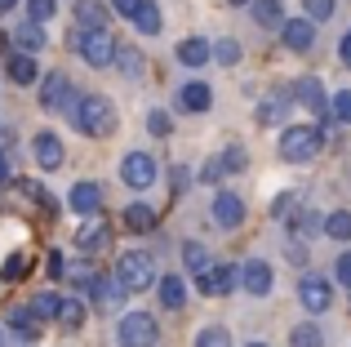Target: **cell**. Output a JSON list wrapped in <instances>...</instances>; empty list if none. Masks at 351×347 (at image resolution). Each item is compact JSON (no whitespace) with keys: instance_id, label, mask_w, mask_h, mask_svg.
I'll use <instances>...</instances> for the list:
<instances>
[{"instance_id":"obj_13","label":"cell","mask_w":351,"mask_h":347,"mask_svg":"<svg viewBox=\"0 0 351 347\" xmlns=\"http://www.w3.org/2000/svg\"><path fill=\"white\" fill-rule=\"evenodd\" d=\"M214 223L218 227H240L245 223V200L232 196V191H218L214 196Z\"/></svg>"},{"instance_id":"obj_42","label":"cell","mask_w":351,"mask_h":347,"mask_svg":"<svg viewBox=\"0 0 351 347\" xmlns=\"http://www.w3.org/2000/svg\"><path fill=\"white\" fill-rule=\"evenodd\" d=\"M334 276L343 280V285H351V254H343V259L334 263Z\"/></svg>"},{"instance_id":"obj_17","label":"cell","mask_w":351,"mask_h":347,"mask_svg":"<svg viewBox=\"0 0 351 347\" xmlns=\"http://www.w3.org/2000/svg\"><path fill=\"white\" fill-rule=\"evenodd\" d=\"M289 89H276V94H267L263 103H258V121L263 125H285V112H289Z\"/></svg>"},{"instance_id":"obj_48","label":"cell","mask_w":351,"mask_h":347,"mask_svg":"<svg viewBox=\"0 0 351 347\" xmlns=\"http://www.w3.org/2000/svg\"><path fill=\"white\" fill-rule=\"evenodd\" d=\"M18 5V0H0V14H5V9H14Z\"/></svg>"},{"instance_id":"obj_24","label":"cell","mask_w":351,"mask_h":347,"mask_svg":"<svg viewBox=\"0 0 351 347\" xmlns=\"http://www.w3.org/2000/svg\"><path fill=\"white\" fill-rule=\"evenodd\" d=\"M258 27H285V5L280 0H249Z\"/></svg>"},{"instance_id":"obj_3","label":"cell","mask_w":351,"mask_h":347,"mask_svg":"<svg viewBox=\"0 0 351 347\" xmlns=\"http://www.w3.org/2000/svg\"><path fill=\"white\" fill-rule=\"evenodd\" d=\"M320 152V130L316 125H289V130L280 134V156L289 160V165H302V160H311Z\"/></svg>"},{"instance_id":"obj_10","label":"cell","mask_w":351,"mask_h":347,"mask_svg":"<svg viewBox=\"0 0 351 347\" xmlns=\"http://www.w3.org/2000/svg\"><path fill=\"white\" fill-rule=\"evenodd\" d=\"M32 156L40 169H62V160H67V152H62L58 134H36L32 139Z\"/></svg>"},{"instance_id":"obj_20","label":"cell","mask_w":351,"mask_h":347,"mask_svg":"<svg viewBox=\"0 0 351 347\" xmlns=\"http://www.w3.org/2000/svg\"><path fill=\"white\" fill-rule=\"evenodd\" d=\"M209 58H214V45L200 40V36H191V40L178 45V62H187V67H205Z\"/></svg>"},{"instance_id":"obj_35","label":"cell","mask_w":351,"mask_h":347,"mask_svg":"<svg viewBox=\"0 0 351 347\" xmlns=\"http://www.w3.org/2000/svg\"><path fill=\"white\" fill-rule=\"evenodd\" d=\"M214 58L223 62V67H236V62H240V45L236 40H218L214 45Z\"/></svg>"},{"instance_id":"obj_40","label":"cell","mask_w":351,"mask_h":347,"mask_svg":"<svg viewBox=\"0 0 351 347\" xmlns=\"http://www.w3.org/2000/svg\"><path fill=\"white\" fill-rule=\"evenodd\" d=\"M218 160H223V169L240 174V169H245V147H227V152H223V156H218Z\"/></svg>"},{"instance_id":"obj_43","label":"cell","mask_w":351,"mask_h":347,"mask_svg":"<svg viewBox=\"0 0 351 347\" xmlns=\"http://www.w3.org/2000/svg\"><path fill=\"white\" fill-rule=\"evenodd\" d=\"M45 272H49L53 280H58V276H67V259H62V254H49V267H45Z\"/></svg>"},{"instance_id":"obj_28","label":"cell","mask_w":351,"mask_h":347,"mask_svg":"<svg viewBox=\"0 0 351 347\" xmlns=\"http://www.w3.org/2000/svg\"><path fill=\"white\" fill-rule=\"evenodd\" d=\"M125 227L129 232H152L156 227V209L152 205H129L125 209Z\"/></svg>"},{"instance_id":"obj_16","label":"cell","mask_w":351,"mask_h":347,"mask_svg":"<svg viewBox=\"0 0 351 347\" xmlns=\"http://www.w3.org/2000/svg\"><path fill=\"white\" fill-rule=\"evenodd\" d=\"M178 107L182 112H209V107H214V94H209L205 80H191V85L178 89Z\"/></svg>"},{"instance_id":"obj_37","label":"cell","mask_w":351,"mask_h":347,"mask_svg":"<svg viewBox=\"0 0 351 347\" xmlns=\"http://www.w3.org/2000/svg\"><path fill=\"white\" fill-rule=\"evenodd\" d=\"M147 130H152L156 139H169V134H173V121H169V112H152V116H147Z\"/></svg>"},{"instance_id":"obj_33","label":"cell","mask_w":351,"mask_h":347,"mask_svg":"<svg viewBox=\"0 0 351 347\" xmlns=\"http://www.w3.org/2000/svg\"><path fill=\"white\" fill-rule=\"evenodd\" d=\"M289 343L293 347H325V334H320L316 325H298V330L289 334Z\"/></svg>"},{"instance_id":"obj_41","label":"cell","mask_w":351,"mask_h":347,"mask_svg":"<svg viewBox=\"0 0 351 347\" xmlns=\"http://www.w3.org/2000/svg\"><path fill=\"white\" fill-rule=\"evenodd\" d=\"M293 205H298V200H293L289 191H285V196H280V200L271 205V214H276V218H289V214H293Z\"/></svg>"},{"instance_id":"obj_15","label":"cell","mask_w":351,"mask_h":347,"mask_svg":"<svg viewBox=\"0 0 351 347\" xmlns=\"http://www.w3.org/2000/svg\"><path fill=\"white\" fill-rule=\"evenodd\" d=\"M240 285H245L249 294H271V267H267L263 259L245 263V267H240Z\"/></svg>"},{"instance_id":"obj_8","label":"cell","mask_w":351,"mask_h":347,"mask_svg":"<svg viewBox=\"0 0 351 347\" xmlns=\"http://www.w3.org/2000/svg\"><path fill=\"white\" fill-rule=\"evenodd\" d=\"M196 280H200V294H209V298H214V294H232V289H236V280H240V272H236V267H227V263H218V267L209 263V267L200 272Z\"/></svg>"},{"instance_id":"obj_44","label":"cell","mask_w":351,"mask_h":347,"mask_svg":"<svg viewBox=\"0 0 351 347\" xmlns=\"http://www.w3.org/2000/svg\"><path fill=\"white\" fill-rule=\"evenodd\" d=\"M138 5H143V0H112V9H116L120 18H134V14H138Z\"/></svg>"},{"instance_id":"obj_31","label":"cell","mask_w":351,"mask_h":347,"mask_svg":"<svg viewBox=\"0 0 351 347\" xmlns=\"http://www.w3.org/2000/svg\"><path fill=\"white\" fill-rule=\"evenodd\" d=\"M325 236H334V241H351V209H338V214L325 218Z\"/></svg>"},{"instance_id":"obj_18","label":"cell","mask_w":351,"mask_h":347,"mask_svg":"<svg viewBox=\"0 0 351 347\" xmlns=\"http://www.w3.org/2000/svg\"><path fill=\"white\" fill-rule=\"evenodd\" d=\"M293 98H298L302 107H307L311 116H325L329 107H325V89H320V80H298L293 85Z\"/></svg>"},{"instance_id":"obj_30","label":"cell","mask_w":351,"mask_h":347,"mask_svg":"<svg viewBox=\"0 0 351 347\" xmlns=\"http://www.w3.org/2000/svg\"><path fill=\"white\" fill-rule=\"evenodd\" d=\"M27 267H32V263H27V254H9V259L0 263V280H5V285H14V280L27 276Z\"/></svg>"},{"instance_id":"obj_23","label":"cell","mask_w":351,"mask_h":347,"mask_svg":"<svg viewBox=\"0 0 351 347\" xmlns=\"http://www.w3.org/2000/svg\"><path fill=\"white\" fill-rule=\"evenodd\" d=\"M76 23H80V32H89V27H107V5H103V0H76Z\"/></svg>"},{"instance_id":"obj_14","label":"cell","mask_w":351,"mask_h":347,"mask_svg":"<svg viewBox=\"0 0 351 347\" xmlns=\"http://www.w3.org/2000/svg\"><path fill=\"white\" fill-rule=\"evenodd\" d=\"M67 205L76 209V214H98V209H103V187H98V182H76V187L67 191Z\"/></svg>"},{"instance_id":"obj_27","label":"cell","mask_w":351,"mask_h":347,"mask_svg":"<svg viewBox=\"0 0 351 347\" xmlns=\"http://www.w3.org/2000/svg\"><path fill=\"white\" fill-rule=\"evenodd\" d=\"M134 27H138V32H143V36H160V9H156L152 5V0H143V5H138V14H134Z\"/></svg>"},{"instance_id":"obj_34","label":"cell","mask_w":351,"mask_h":347,"mask_svg":"<svg viewBox=\"0 0 351 347\" xmlns=\"http://www.w3.org/2000/svg\"><path fill=\"white\" fill-rule=\"evenodd\" d=\"M196 347H232V334H227L223 325H209V330L196 334Z\"/></svg>"},{"instance_id":"obj_32","label":"cell","mask_w":351,"mask_h":347,"mask_svg":"<svg viewBox=\"0 0 351 347\" xmlns=\"http://www.w3.org/2000/svg\"><path fill=\"white\" fill-rule=\"evenodd\" d=\"M182 263H187V267H191V272L200 276V272L209 267V250H205L200 241H187V245H182Z\"/></svg>"},{"instance_id":"obj_4","label":"cell","mask_w":351,"mask_h":347,"mask_svg":"<svg viewBox=\"0 0 351 347\" xmlns=\"http://www.w3.org/2000/svg\"><path fill=\"white\" fill-rule=\"evenodd\" d=\"M76 53L89 62V67H112L116 62V40L107 27H89V32L76 36Z\"/></svg>"},{"instance_id":"obj_38","label":"cell","mask_w":351,"mask_h":347,"mask_svg":"<svg viewBox=\"0 0 351 347\" xmlns=\"http://www.w3.org/2000/svg\"><path fill=\"white\" fill-rule=\"evenodd\" d=\"M53 9H58V0H27V14H32L36 23H45V18H53Z\"/></svg>"},{"instance_id":"obj_47","label":"cell","mask_w":351,"mask_h":347,"mask_svg":"<svg viewBox=\"0 0 351 347\" xmlns=\"http://www.w3.org/2000/svg\"><path fill=\"white\" fill-rule=\"evenodd\" d=\"M5 182H9V160L0 156V187H5Z\"/></svg>"},{"instance_id":"obj_50","label":"cell","mask_w":351,"mask_h":347,"mask_svg":"<svg viewBox=\"0 0 351 347\" xmlns=\"http://www.w3.org/2000/svg\"><path fill=\"white\" fill-rule=\"evenodd\" d=\"M249 347H267V343H249Z\"/></svg>"},{"instance_id":"obj_19","label":"cell","mask_w":351,"mask_h":347,"mask_svg":"<svg viewBox=\"0 0 351 347\" xmlns=\"http://www.w3.org/2000/svg\"><path fill=\"white\" fill-rule=\"evenodd\" d=\"M14 45H18L23 53H40V49H45V23H36V18H27V23H23V27L14 32Z\"/></svg>"},{"instance_id":"obj_22","label":"cell","mask_w":351,"mask_h":347,"mask_svg":"<svg viewBox=\"0 0 351 347\" xmlns=\"http://www.w3.org/2000/svg\"><path fill=\"white\" fill-rule=\"evenodd\" d=\"M85 316H89L85 298H62V303H58V316H53V321H58L62 330H80V325H85Z\"/></svg>"},{"instance_id":"obj_21","label":"cell","mask_w":351,"mask_h":347,"mask_svg":"<svg viewBox=\"0 0 351 347\" xmlns=\"http://www.w3.org/2000/svg\"><path fill=\"white\" fill-rule=\"evenodd\" d=\"M107 241H112V227H103V223H89V227L76 232V250L80 254H98Z\"/></svg>"},{"instance_id":"obj_11","label":"cell","mask_w":351,"mask_h":347,"mask_svg":"<svg viewBox=\"0 0 351 347\" xmlns=\"http://www.w3.org/2000/svg\"><path fill=\"white\" fill-rule=\"evenodd\" d=\"M298 298H302V307H307V312H329L334 289H329V280H320V276H302Z\"/></svg>"},{"instance_id":"obj_12","label":"cell","mask_w":351,"mask_h":347,"mask_svg":"<svg viewBox=\"0 0 351 347\" xmlns=\"http://www.w3.org/2000/svg\"><path fill=\"white\" fill-rule=\"evenodd\" d=\"M285 45H289L293 53H307L311 45H316V23L311 18H285Z\"/></svg>"},{"instance_id":"obj_25","label":"cell","mask_w":351,"mask_h":347,"mask_svg":"<svg viewBox=\"0 0 351 347\" xmlns=\"http://www.w3.org/2000/svg\"><path fill=\"white\" fill-rule=\"evenodd\" d=\"M9 80H18V85H36L40 80V67H36L32 53H14L9 58Z\"/></svg>"},{"instance_id":"obj_6","label":"cell","mask_w":351,"mask_h":347,"mask_svg":"<svg viewBox=\"0 0 351 347\" xmlns=\"http://www.w3.org/2000/svg\"><path fill=\"white\" fill-rule=\"evenodd\" d=\"M120 178H125L134 191H147L156 182V156H147V152H129V156L120 160Z\"/></svg>"},{"instance_id":"obj_7","label":"cell","mask_w":351,"mask_h":347,"mask_svg":"<svg viewBox=\"0 0 351 347\" xmlns=\"http://www.w3.org/2000/svg\"><path fill=\"white\" fill-rule=\"evenodd\" d=\"M40 107L45 112H62V107H76V94H71V85H67V76L62 71H49V76L40 80Z\"/></svg>"},{"instance_id":"obj_39","label":"cell","mask_w":351,"mask_h":347,"mask_svg":"<svg viewBox=\"0 0 351 347\" xmlns=\"http://www.w3.org/2000/svg\"><path fill=\"white\" fill-rule=\"evenodd\" d=\"M302 9H307V18H311V23H320V18H329V14H334V0H302Z\"/></svg>"},{"instance_id":"obj_29","label":"cell","mask_w":351,"mask_h":347,"mask_svg":"<svg viewBox=\"0 0 351 347\" xmlns=\"http://www.w3.org/2000/svg\"><path fill=\"white\" fill-rule=\"evenodd\" d=\"M58 303H62V298L45 289V294H36V298H32V303H27V307H32V312H36V321L45 325V321H53V316H58Z\"/></svg>"},{"instance_id":"obj_9","label":"cell","mask_w":351,"mask_h":347,"mask_svg":"<svg viewBox=\"0 0 351 347\" xmlns=\"http://www.w3.org/2000/svg\"><path fill=\"white\" fill-rule=\"evenodd\" d=\"M85 289L94 294V303L103 307V312H120V303H125V294H129V289L120 285V280H112V276H94Z\"/></svg>"},{"instance_id":"obj_5","label":"cell","mask_w":351,"mask_h":347,"mask_svg":"<svg viewBox=\"0 0 351 347\" xmlns=\"http://www.w3.org/2000/svg\"><path fill=\"white\" fill-rule=\"evenodd\" d=\"M160 343V325L147 312H129L120 321V347H156Z\"/></svg>"},{"instance_id":"obj_49","label":"cell","mask_w":351,"mask_h":347,"mask_svg":"<svg viewBox=\"0 0 351 347\" xmlns=\"http://www.w3.org/2000/svg\"><path fill=\"white\" fill-rule=\"evenodd\" d=\"M232 5H249V0H232Z\"/></svg>"},{"instance_id":"obj_26","label":"cell","mask_w":351,"mask_h":347,"mask_svg":"<svg viewBox=\"0 0 351 347\" xmlns=\"http://www.w3.org/2000/svg\"><path fill=\"white\" fill-rule=\"evenodd\" d=\"M160 303L169 307V312H182V303H187V285H182V276H165L160 280Z\"/></svg>"},{"instance_id":"obj_36","label":"cell","mask_w":351,"mask_h":347,"mask_svg":"<svg viewBox=\"0 0 351 347\" xmlns=\"http://www.w3.org/2000/svg\"><path fill=\"white\" fill-rule=\"evenodd\" d=\"M329 112H334V121H347L351 125V89H338L334 103H329Z\"/></svg>"},{"instance_id":"obj_1","label":"cell","mask_w":351,"mask_h":347,"mask_svg":"<svg viewBox=\"0 0 351 347\" xmlns=\"http://www.w3.org/2000/svg\"><path fill=\"white\" fill-rule=\"evenodd\" d=\"M71 121H76V130L89 134V139H107V134L116 130V107L107 103L103 94H80L76 107H71Z\"/></svg>"},{"instance_id":"obj_46","label":"cell","mask_w":351,"mask_h":347,"mask_svg":"<svg viewBox=\"0 0 351 347\" xmlns=\"http://www.w3.org/2000/svg\"><path fill=\"white\" fill-rule=\"evenodd\" d=\"M338 58H343V62H347V67H351V32L343 36V45H338Z\"/></svg>"},{"instance_id":"obj_45","label":"cell","mask_w":351,"mask_h":347,"mask_svg":"<svg viewBox=\"0 0 351 347\" xmlns=\"http://www.w3.org/2000/svg\"><path fill=\"white\" fill-rule=\"evenodd\" d=\"M223 174H227V169H223V160H209V165L200 169V178H205V182H218Z\"/></svg>"},{"instance_id":"obj_2","label":"cell","mask_w":351,"mask_h":347,"mask_svg":"<svg viewBox=\"0 0 351 347\" xmlns=\"http://www.w3.org/2000/svg\"><path fill=\"white\" fill-rule=\"evenodd\" d=\"M116 280L129 289V294H143V289L156 285V259L143 250H125L116 263Z\"/></svg>"}]
</instances>
